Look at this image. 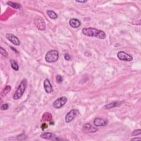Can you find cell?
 Returning <instances> with one entry per match:
<instances>
[{
  "label": "cell",
  "instance_id": "obj_1",
  "mask_svg": "<svg viewBox=\"0 0 141 141\" xmlns=\"http://www.w3.org/2000/svg\"><path fill=\"white\" fill-rule=\"evenodd\" d=\"M82 31L84 35L89 37H95L100 39H104L106 37V33L104 31L94 28H83Z\"/></svg>",
  "mask_w": 141,
  "mask_h": 141
},
{
  "label": "cell",
  "instance_id": "obj_2",
  "mask_svg": "<svg viewBox=\"0 0 141 141\" xmlns=\"http://www.w3.org/2000/svg\"><path fill=\"white\" fill-rule=\"evenodd\" d=\"M27 87V80L26 79H24V80H23L21 81L20 84L19 85L18 88L17 89L13 98L14 100L20 99V98L22 97L23 94H24Z\"/></svg>",
  "mask_w": 141,
  "mask_h": 141
},
{
  "label": "cell",
  "instance_id": "obj_3",
  "mask_svg": "<svg viewBox=\"0 0 141 141\" xmlns=\"http://www.w3.org/2000/svg\"><path fill=\"white\" fill-rule=\"evenodd\" d=\"M59 54L56 50H50L46 53L45 55V60L49 63L55 62L58 60Z\"/></svg>",
  "mask_w": 141,
  "mask_h": 141
},
{
  "label": "cell",
  "instance_id": "obj_4",
  "mask_svg": "<svg viewBox=\"0 0 141 141\" xmlns=\"http://www.w3.org/2000/svg\"><path fill=\"white\" fill-rule=\"evenodd\" d=\"M34 23L35 27L39 30L43 31L46 29V24L44 19L41 16H37L35 17L34 20Z\"/></svg>",
  "mask_w": 141,
  "mask_h": 141
},
{
  "label": "cell",
  "instance_id": "obj_5",
  "mask_svg": "<svg viewBox=\"0 0 141 141\" xmlns=\"http://www.w3.org/2000/svg\"><path fill=\"white\" fill-rule=\"evenodd\" d=\"M79 111L77 109H72L68 112L65 117V121L67 123H70L73 120V119L77 116Z\"/></svg>",
  "mask_w": 141,
  "mask_h": 141
},
{
  "label": "cell",
  "instance_id": "obj_6",
  "mask_svg": "<svg viewBox=\"0 0 141 141\" xmlns=\"http://www.w3.org/2000/svg\"><path fill=\"white\" fill-rule=\"evenodd\" d=\"M68 99L66 97H62L55 100L53 103V106L56 109H60L67 102Z\"/></svg>",
  "mask_w": 141,
  "mask_h": 141
},
{
  "label": "cell",
  "instance_id": "obj_7",
  "mask_svg": "<svg viewBox=\"0 0 141 141\" xmlns=\"http://www.w3.org/2000/svg\"><path fill=\"white\" fill-rule=\"evenodd\" d=\"M117 57L119 60L123 61H131L133 60V57L131 55L127 54L123 51H120L117 54Z\"/></svg>",
  "mask_w": 141,
  "mask_h": 141
},
{
  "label": "cell",
  "instance_id": "obj_8",
  "mask_svg": "<svg viewBox=\"0 0 141 141\" xmlns=\"http://www.w3.org/2000/svg\"><path fill=\"white\" fill-rule=\"evenodd\" d=\"M98 131V129L95 127L93 126L90 123H87L83 125L82 131L84 133H94Z\"/></svg>",
  "mask_w": 141,
  "mask_h": 141
},
{
  "label": "cell",
  "instance_id": "obj_9",
  "mask_svg": "<svg viewBox=\"0 0 141 141\" xmlns=\"http://www.w3.org/2000/svg\"><path fill=\"white\" fill-rule=\"evenodd\" d=\"M40 137L45 140L52 141L61 140V139H59L55 134L51 133V132H44L40 135Z\"/></svg>",
  "mask_w": 141,
  "mask_h": 141
},
{
  "label": "cell",
  "instance_id": "obj_10",
  "mask_svg": "<svg viewBox=\"0 0 141 141\" xmlns=\"http://www.w3.org/2000/svg\"><path fill=\"white\" fill-rule=\"evenodd\" d=\"M6 37L13 44L17 46L20 45V40L18 39V38H17L16 36H15L14 34L8 33L6 34Z\"/></svg>",
  "mask_w": 141,
  "mask_h": 141
},
{
  "label": "cell",
  "instance_id": "obj_11",
  "mask_svg": "<svg viewBox=\"0 0 141 141\" xmlns=\"http://www.w3.org/2000/svg\"><path fill=\"white\" fill-rule=\"evenodd\" d=\"M108 121L106 119L101 118H96L94 120V124L97 127L105 126L108 125Z\"/></svg>",
  "mask_w": 141,
  "mask_h": 141
},
{
  "label": "cell",
  "instance_id": "obj_12",
  "mask_svg": "<svg viewBox=\"0 0 141 141\" xmlns=\"http://www.w3.org/2000/svg\"><path fill=\"white\" fill-rule=\"evenodd\" d=\"M44 87L47 93H51L53 91V87L48 79H45L44 82Z\"/></svg>",
  "mask_w": 141,
  "mask_h": 141
},
{
  "label": "cell",
  "instance_id": "obj_13",
  "mask_svg": "<svg viewBox=\"0 0 141 141\" xmlns=\"http://www.w3.org/2000/svg\"><path fill=\"white\" fill-rule=\"evenodd\" d=\"M69 24L70 26L73 28H78L81 26V22L77 19L72 18L71 20H70Z\"/></svg>",
  "mask_w": 141,
  "mask_h": 141
},
{
  "label": "cell",
  "instance_id": "obj_14",
  "mask_svg": "<svg viewBox=\"0 0 141 141\" xmlns=\"http://www.w3.org/2000/svg\"><path fill=\"white\" fill-rule=\"evenodd\" d=\"M121 103L122 102L120 101H113L110 104L106 105L105 106V108L106 109H111L120 106L121 104Z\"/></svg>",
  "mask_w": 141,
  "mask_h": 141
},
{
  "label": "cell",
  "instance_id": "obj_15",
  "mask_svg": "<svg viewBox=\"0 0 141 141\" xmlns=\"http://www.w3.org/2000/svg\"><path fill=\"white\" fill-rule=\"evenodd\" d=\"M42 120L45 121H50L52 120V115L50 113L45 112L42 116Z\"/></svg>",
  "mask_w": 141,
  "mask_h": 141
},
{
  "label": "cell",
  "instance_id": "obj_16",
  "mask_svg": "<svg viewBox=\"0 0 141 141\" xmlns=\"http://www.w3.org/2000/svg\"><path fill=\"white\" fill-rule=\"evenodd\" d=\"M47 13H48L49 17H50L51 19H53V20H56L57 17H58L57 14L55 12L52 11V10H48V11H47Z\"/></svg>",
  "mask_w": 141,
  "mask_h": 141
},
{
  "label": "cell",
  "instance_id": "obj_17",
  "mask_svg": "<svg viewBox=\"0 0 141 141\" xmlns=\"http://www.w3.org/2000/svg\"><path fill=\"white\" fill-rule=\"evenodd\" d=\"M10 65H11L12 68L16 71H18L19 70V66L17 63V62L14 60H10Z\"/></svg>",
  "mask_w": 141,
  "mask_h": 141
},
{
  "label": "cell",
  "instance_id": "obj_18",
  "mask_svg": "<svg viewBox=\"0 0 141 141\" xmlns=\"http://www.w3.org/2000/svg\"><path fill=\"white\" fill-rule=\"evenodd\" d=\"M7 4L8 5L10 6V7H12V8H15V9H20V5L19 3L12 2H8Z\"/></svg>",
  "mask_w": 141,
  "mask_h": 141
},
{
  "label": "cell",
  "instance_id": "obj_19",
  "mask_svg": "<svg viewBox=\"0 0 141 141\" xmlns=\"http://www.w3.org/2000/svg\"><path fill=\"white\" fill-rule=\"evenodd\" d=\"M10 90H11V87H10V85H7V86L5 88L2 93V97H5V96L8 93L10 92Z\"/></svg>",
  "mask_w": 141,
  "mask_h": 141
},
{
  "label": "cell",
  "instance_id": "obj_20",
  "mask_svg": "<svg viewBox=\"0 0 141 141\" xmlns=\"http://www.w3.org/2000/svg\"><path fill=\"white\" fill-rule=\"evenodd\" d=\"M0 52L3 56L5 57H8V53L5 49H4L2 47H1V49H0Z\"/></svg>",
  "mask_w": 141,
  "mask_h": 141
},
{
  "label": "cell",
  "instance_id": "obj_21",
  "mask_svg": "<svg viewBox=\"0 0 141 141\" xmlns=\"http://www.w3.org/2000/svg\"><path fill=\"white\" fill-rule=\"evenodd\" d=\"M141 130L140 129L136 130L132 132L131 135L132 136H136L140 135V134H141Z\"/></svg>",
  "mask_w": 141,
  "mask_h": 141
},
{
  "label": "cell",
  "instance_id": "obj_22",
  "mask_svg": "<svg viewBox=\"0 0 141 141\" xmlns=\"http://www.w3.org/2000/svg\"><path fill=\"white\" fill-rule=\"evenodd\" d=\"M26 139V136H25L24 134H21L20 135H19L17 137V140L19 141H23L25 140Z\"/></svg>",
  "mask_w": 141,
  "mask_h": 141
},
{
  "label": "cell",
  "instance_id": "obj_23",
  "mask_svg": "<svg viewBox=\"0 0 141 141\" xmlns=\"http://www.w3.org/2000/svg\"><path fill=\"white\" fill-rule=\"evenodd\" d=\"M56 79L57 82L59 83H61L63 81V78H62V76H60V75H57V76H56Z\"/></svg>",
  "mask_w": 141,
  "mask_h": 141
},
{
  "label": "cell",
  "instance_id": "obj_24",
  "mask_svg": "<svg viewBox=\"0 0 141 141\" xmlns=\"http://www.w3.org/2000/svg\"><path fill=\"white\" fill-rule=\"evenodd\" d=\"M8 107H9V106H8V105L7 104H3V105H2V106H1V110H6L8 109Z\"/></svg>",
  "mask_w": 141,
  "mask_h": 141
},
{
  "label": "cell",
  "instance_id": "obj_25",
  "mask_svg": "<svg viewBox=\"0 0 141 141\" xmlns=\"http://www.w3.org/2000/svg\"><path fill=\"white\" fill-rule=\"evenodd\" d=\"M65 59L66 60H70V56L68 53H66V54H65Z\"/></svg>",
  "mask_w": 141,
  "mask_h": 141
},
{
  "label": "cell",
  "instance_id": "obj_26",
  "mask_svg": "<svg viewBox=\"0 0 141 141\" xmlns=\"http://www.w3.org/2000/svg\"><path fill=\"white\" fill-rule=\"evenodd\" d=\"M41 128H42V130H44L45 129H46V128H47V125L46 123H43L42 125V126H41Z\"/></svg>",
  "mask_w": 141,
  "mask_h": 141
},
{
  "label": "cell",
  "instance_id": "obj_27",
  "mask_svg": "<svg viewBox=\"0 0 141 141\" xmlns=\"http://www.w3.org/2000/svg\"><path fill=\"white\" fill-rule=\"evenodd\" d=\"M140 141L141 140V138H132L131 139V141Z\"/></svg>",
  "mask_w": 141,
  "mask_h": 141
},
{
  "label": "cell",
  "instance_id": "obj_28",
  "mask_svg": "<svg viewBox=\"0 0 141 141\" xmlns=\"http://www.w3.org/2000/svg\"><path fill=\"white\" fill-rule=\"evenodd\" d=\"M77 2H79V3H85L87 2V1H76Z\"/></svg>",
  "mask_w": 141,
  "mask_h": 141
}]
</instances>
